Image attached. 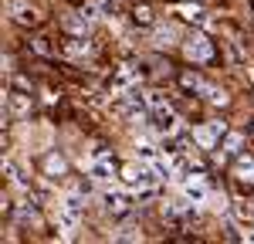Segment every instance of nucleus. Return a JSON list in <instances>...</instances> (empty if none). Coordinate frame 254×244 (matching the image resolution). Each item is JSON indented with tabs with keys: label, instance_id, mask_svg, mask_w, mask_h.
<instances>
[{
	"label": "nucleus",
	"instance_id": "obj_1",
	"mask_svg": "<svg viewBox=\"0 0 254 244\" xmlns=\"http://www.w3.org/2000/svg\"><path fill=\"white\" fill-rule=\"evenodd\" d=\"M146 105H149V99H146L139 88H126V92H116L112 112H116L119 119H139V116L146 112Z\"/></svg>",
	"mask_w": 254,
	"mask_h": 244
},
{
	"label": "nucleus",
	"instance_id": "obj_2",
	"mask_svg": "<svg viewBox=\"0 0 254 244\" xmlns=\"http://www.w3.org/2000/svg\"><path fill=\"white\" fill-rule=\"evenodd\" d=\"M81 210H85V200H81V193H68L64 200L58 203V224L61 231H64V238H71V231L81 224Z\"/></svg>",
	"mask_w": 254,
	"mask_h": 244
},
{
	"label": "nucleus",
	"instance_id": "obj_3",
	"mask_svg": "<svg viewBox=\"0 0 254 244\" xmlns=\"http://www.w3.org/2000/svg\"><path fill=\"white\" fill-rule=\"evenodd\" d=\"M146 129H149L153 136H170V132H176V129H180V119H176L173 109L159 105V109H153V112H149V122H146Z\"/></svg>",
	"mask_w": 254,
	"mask_h": 244
},
{
	"label": "nucleus",
	"instance_id": "obj_4",
	"mask_svg": "<svg viewBox=\"0 0 254 244\" xmlns=\"http://www.w3.org/2000/svg\"><path fill=\"white\" fill-rule=\"evenodd\" d=\"M163 217L173 224V227H187V224H193V217H196V203L193 200H173V203H166L163 207Z\"/></svg>",
	"mask_w": 254,
	"mask_h": 244
},
{
	"label": "nucleus",
	"instance_id": "obj_5",
	"mask_svg": "<svg viewBox=\"0 0 254 244\" xmlns=\"http://www.w3.org/2000/svg\"><path fill=\"white\" fill-rule=\"evenodd\" d=\"M224 136H227V125L224 122H203V125L193 129V142L200 149H217Z\"/></svg>",
	"mask_w": 254,
	"mask_h": 244
},
{
	"label": "nucleus",
	"instance_id": "obj_6",
	"mask_svg": "<svg viewBox=\"0 0 254 244\" xmlns=\"http://www.w3.org/2000/svg\"><path fill=\"white\" fill-rule=\"evenodd\" d=\"M180 186H183V197H187V200H193L196 207L210 200V186H207V180H203V177H196V173L180 177Z\"/></svg>",
	"mask_w": 254,
	"mask_h": 244
},
{
	"label": "nucleus",
	"instance_id": "obj_7",
	"mask_svg": "<svg viewBox=\"0 0 254 244\" xmlns=\"http://www.w3.org/2000/svg\"><path fill=\"white\" fill-rule=\"evenodd\" d=\"M105 210L112 214V217H126V214H132V193H126V190H105Z\"/></svg>",
	"mask_w": 254,
	"mask_h": 244
},
{
	"label": "nucleus",
	"instance_id": "obj_8",
	"mask_svg": "<svg viewBox=\"0 0 254 244\" xmlns=\"http://www.w3.org/2000/svg\"><path fill=\"white\" fill-rule=\"evenodd\" d=\"M190 139H193V136H187L183 129H176L170 136H163V153H166L170 160H183L187 149H190Z\"/></svg>",
	"mask_w": 254,
	"mask_h": 244
},
{
	"label": "nucleus",
	"instance_id": "obj_9",
	"mask_svg": "<svg viewBox=\"0 0 254 244\" xmlns=\"http://www.w3.org/2000/svg\"><path fill=\"white\" fill-rule=\"evenodd\" d=\"M88 177L98 180V183H109L112 177H116V163H112V156H109V153H95L92 163H88Z\"/></svg>",
	"mask_w": 254,
	"mask_h": 244
},
{
	"label": "nucleus",
	"instance_id": "obj_10",
	"mask_svg": "<svg viewBox=\"0 0 254 244\" xmlns=\"http://www.w3.org/2000/svg\"><path fill=\"white\" fill-rule=\"evenodd\" d=\"M136 81H139V68L136 64H122L116 75L109 78V92L116 95V92H126V88H136Z\"/></svg>",
	"mask_w": 254,
	"mask_h": 244
},
{
	"label": "nucleus",
	"instance_id": "obj_11",
	"mask_svg": "<svg viewBox=\"0 0 254 244\" xmlns=\"http://www.w3.org/2000/svg\"><path fill=\"white\" fill-rule=\"evenodd\" d=\"M183 51H187V58H190V61H210V58H214V44L203 38V34H193V38H187Z\"/></svg>",
	"mask_w": 254,
	"mask_h": 244
},
{
	"label": "nucleus",
	"instance_id": "obj_12",
	"mask_svg": "<svg viewBox=\"0 0 254 244\" xmlns=\"http://www.w3.org/2000/svg\"><path fill=\"white\" fill-rule=\"evenodd\" d=\"M7 109H10L14 116H27V112H31V95H24V92H10V95H7Z\"/></svg>",
	"mask_w": 254,
	"mask_h": 244
},
{
	"label": "nucleus",
	"instance_id": "obj_13",
	"mask_svg": "<svg viewBox=\"0 0 254 244\" xmlns=\"http://www.w3.org/2000/svg\"><path fill=\"white\" fill-rule=\"evenodd\" d=\"M14 20L24 24V27H31V24H38V20H41V14L31 7V3H14Z\"/></svg>",
	"mask_w": 254,
	"mask_h": 244
},
{
	"label": "nucleus",
	"instance_id": "obj_14",
	"mask_svg": "<svg viewBox=\"0 0 254 244\" xmlns=\"http://www.w3.org/2000/svg\"><path fill=\"white\" fill-rule=\"evenodd\" d=\"M234 177H237V180H244V183H254V156H237Z\"/></svg>",
	"mask_w": 254,
	"mask_h": 244
},
{
	"label": "nucleus",
	"instance_id": "obj_15",
	"mask_svg": "<svg viewBox=\"0 0 254 244\" xmlns=\"http://www.w3.org/2000/svg\"><path fill=\"white\" fill-rule=\"evenodd\" d=\"M64 51H68L71 58H81V55H92V41L85 38V34H81V38H71L68 44H64Z\"/></svg>",
	"mask_w": 254,
	"mask_h": 244
},
{
	"label": "nucleus",
	"instance_id": "obj_16",
	"mask_svg": "<svg viewBox=\"0 0 254 244\" xmlns=\"http://www.w3.org/2000/svg\"><path fill=\"white\" fill-rule=\"evenodd\" d=\"M136 156L142 163H156L159 156H163V146H153V142H139L136 146Z\"/></svg>",
	"mask_w": 254,
	"mask_h": 244
},
{
	"label": "nucleus",
	"instance_id": "obj_17",
	"mask_svg": "<svg viewBox=\"0 0 254 244\" xmlns=\"http://www.w3.org/2000/svg\"><path fill=\"white\" fill-rule=\"evenodd\" d=\"M241 146H244V136H241V132H227V136H224V156H241Z\"/></svg>",
	"mask_w": 254,
	"mask_h": 244
},
{
	"label": "nucleus",
	"instance_id": "obj_18",
	"mask_svg": "<svg viewBox=\"0 0 254 244\" xmlns=\"http://www.w3.org/2000/svg\"><path fill=\"white\" fill-rule=\"evenodd\" d=\"M180 85H183L187 92H207V88H210V85L200 78V75H193V71H187V75L180 78Z\"/></svg>",
	"mask_w": 254,
	"mask_h": 244
},
{
	"label": "nucleus",
	"instance_id": "obj_19",
	"mask_svg": "<svg viewBox=\"0 0 254 244\" xmlns=\"http://www.w3.org/2000/svg\"><path fill=\"white\" fill-rule=\"evenodd\" d=\"M173 38H176V27H173V24H166V27H159L156 34H153V44H156V48H170Z\"/></svg>",
	"mask_w": 254,
	"mask_h": 244
},
{
	"label": "nucleus",
	"instance_id": "obj_20",
	"mask_svg": "<svg viewBox=\"0 0 254 244\" xmlns=\"http://www.w3.org/2000/svg\"><path fill=\"white\" fill-rule=\"evenodd\" d=\"M44 173H48V177H61V173H64V160H61L58 153H48V160H44Z\"/></svg>",
	"mask_w": 254,
	"mask_h": 244
},
{
	"label": "nucleus",
	"instance_id": "obj_21",
	"mask_svg": "<svg viewBox=\"0 0 254 244\" xmlns=\"http://www.w3.org/2000/svg\"><path fill=\"white\" fill-rule=\"evenodd\" d=\"M3 173L10 177V180L17 183V186H27V177H24V170H20L17 163H10V160H3Z\"/></svg>",
	"mask_w": 254,
	"mask_h": 244
},
{
	"label": "nucleus",
	"instance_id": "obj_22",
	"mask_svg": "<svg viewBox=\"0 0 254 244\" xmlns=\"http://www.w3.org/2000/svg\"><path fill=\"white\" fill-rule=\"evenodd\" d=\"M180 14H183L187 20H196V24H207V17H203V10H200V7H193V3H183V7H180Z\"/></svg>",
	"mask_w": 254,
	"mask_h": 244
},
{
	"label": "nucleus",
	"instance_id": "obj_23",
	"mask_svg": "<svg viewBox=\"0 0 254 244\" xmlns=\"http://www.w3.org/2000/svg\"><path fill=\"white\" fill-rule=\"evenodd\" d=\"M132 17H136V24H153V10H149V7H136Z\"/></svg>",
	"mask_w": 254,
	"mask_h": 244
},
{
	"label": "nucleus",
	"instance_id": "obj_24",
	"mask_svg": "<svg viewBox=\"0 0 254 244\" xmlns=\"http://www.w3.org/2000/svg\"><path fill=\"white\" fill-rule=\"evenodd\" d=\"M17 214H20V221H24V224H38V210H34V207H20Z\"/></svg>",
	"mask_w": 254,
	"mask_h": 244
},
{
	"label": "nucleus",
	"instance_id": "obj_25",
	"mask_svg": "<svg viewBox=\"0 0 254 244\" xmlns=\"http://www.w3.org/2000/svg\"><path fill=\"white\" fill-rule=\"evenodd\" d=\"M146 99H149V105H153V109H159V105H163V92H156V88H153V92H146Z\"/></svg>",
	"mask_w": 254,
	"mask_h": 244
}]
</instances>
